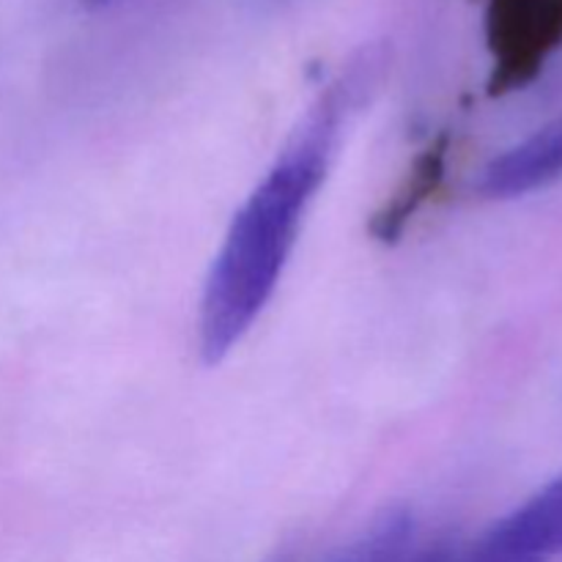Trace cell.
Here are the masks:
<instances>
[{"label":"cell","instance_id":"7a4b0ae2","mask_svg":"<svg viewBox=\"0 0 562 562\" xmlns=\"http://www.w3.org/2000/svg\"><path fill=\"white\" fill-rule=\"evenodd\" d=\"M486 38L499 88L536 80L562 47V0H488Z\"/></svg>","mask_w":562,"mask_h":562},{"label":"cell","instance_id":"6da1fadb","mask_svg":"<svg viewBox=\"0 0 562 562\" xmlns=\"http://www.w3.org/2000/svg\"><path fill=\"white\" fill-rule=\"evenodd\" d=\"M351 86L340 82L305 119L236 212L201 296V351L217 362L245 338L272 300L305 214L327 176Z\"/></svg>","mask_w":562,"mask_h":562},{"label":"cell","instance_id":"5b68a950","mask_svg":"<svg viewBox=\"0 0 562 562\" xmlns=\"http://www.w3.org/2000/svg\"><path fill=\"white\" fill-rule=\"evenodd\" d=\"M456 541L423 532L415 510L395 508L346 543L329 562H448Z\"/></svg>","mask_w":562,"mask_h":562},{"label":"cell","instance_id":"52a82bcc","mask_svg":"<svg viewBox=\"0 0 562 562\" xmlns=\"http://www.w3.org/2000/svg\"><path fill=\"white\" fill-rule=\"evenodd\" d=\"M269 3H289V0H269Z\"/></svg>","mask_w":562,"mask_h":562},{"label":"cell","instance_id":"ba28073f","mask_svg":"<svg viewBox=\"0 0 562 562\" xmlns=\"http://www.w3.org/2000/svg\"><path fill=\"white\" fill-rule=\"evenodd\" d=\"M272 562H291L289 558H278V560H272Z\"/></svg>","mask_w":562,"mask_h":562},{"label":"cell","instance_id":"8992f818","mask_svg":"<svg viewBox=\"0 0 562 562\" xmlns=\"http://www.w3.org/2000/svg\"><path fill=\"white\" fill-rule=\"evenodd\" d=\"M110 3H115V0H86V5H91V9H102V5Z\"/></svg>","mask_w":562,"mask_h":562},{"label":"cell","instance_id":"277c9868","mask_svg":"<svg viewBox=\"0 0 562 562\" xmlns=\"http://www.w3.org/2000/svg\"><path fill=\"white\" fill-rule=\"evenodd\" d=\"M562 179V115L519 140L483 168L477 190L486 198H519Z\"/></svg>","mask_w":562,"mask_h":562},{"label":"cell","instance_id":"3957f363","mask_svg":"<svg viewBox=\"0 0 562 562\" xmlns=\"http://www.w3.org/2000/svg\"><path fill=\"white\" fill-rule=\"evenodd\" d=\"M562 472L470 543H456L448 562H560Z\"/></svg>","mask_w":562,"mask_h":562}]
</instances>
